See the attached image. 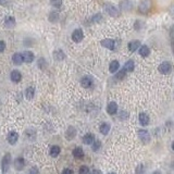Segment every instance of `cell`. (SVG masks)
<instances>
[{
    "label": "cell",
    "instance_id": "cell-1",
    "mask_svg": "<svg viewBox=\"0 0 174 174\" xmlns=\"http://www.w3.org/2000/svg\"><path fill=\"white\" fill-rule=\"evenodd\" d=\"M10 164H11V153L7 152L1 160V170L3 173H7L9 171Z\"/></svg>",
    "mask_w": 174,
    "mask_h": 174
},
{
    "label": "cell",
    "instance_id": "cell-2",
    "mask_svg": "<svg viewBox=\"0 0 174 174\" xmlns=\"http://www.w3.org/2000/svg\"><path fill=\"white\" fill-rule=\"evenodd\" d=\"M138 137L140 139V142L145 145H147V144L150 143V134H149V132H148L147 129H139L138 131Z\"/></svg>",
    "mask_w": 174,
    "mask_h": 174
},
{
    "label": "cell",
    "instance_id": "cell-3",
    "mask_svg": "<svg viewBox=\"0 0 174 174\" xmlns=\"http://www.w3.org/2000/svg\"><path fill=\"white\" fill-rule=\"evenodd\" d=\"M105 11H107L108 14H110L111 17H114V18H116L119 15V13H120L119 9L113 5H111V3H106L105 5Z\"/></svg>",
    "mask_w": 174,
    "mask_h": 174
},
{
    "label": "cell",
    "instance_id": "cell-4",
    "mask_svg": "<svg viewBox=\"0 0 174 174\" xmlns=\"http://www.w3.org/2000/svg\"><path fill=\"white\" fill-rule=\"evenodd\" d=\"M151 9V2L149 1V0H144L140 2V5L138 7V10L140 13H147L149 12Z\"/></svg>",
    "mask_w": 174,
    "mask_h": 174
},
{
    "label": "cell",
    "instance_id": "cell-5",
    "mask_svg": "<svg viewBox=\"0 0 174 174\" xmlns=\"http://www.w3.org/2000/svg\"><path fill=\"white\" fill-rule=\"evenodd\" d=\"M158 70L160 72L161 74H169L171 70H172V65H171V63L169 62H162L158 67Z\"/></svg>",
    "mask_w": 174,
    "mask_h": 174
},
{
    "label": "cell",
    "instance_id": "cell-6",
    "mask_svg": "<svg viewBox=\"0 0 174 174\" xmlns=\"http://www.w3.org/2000/svg\"><path fill=\"white\" fill-rule=\"evenodd\" d=\"M84 38V34H83V31L80 30V28H77L75 31L72 33V39L73 41H75V43H80L82 41Z\"/></svg>",
    "mask_w": 174,
    "mask_h": 174
},
{
    "label": "cell",
    "instance_id": "cell-7",
    "mask_svg": "<svg viewBox=\"0 0 174 174\" xmlns=\"http://www.w3.org/2000/svg\"><path fill=\"white\" fill-rule=\"evenodd\" d=\"M25 166V160L23 159L22 157H18L15 160H14V169L17 171H22Z\"/></svg>",
    "mask_w": 174,
    "mask_h": 174
},
{
    "label": "cell",
    "instance_id": "cell-8",
    "mask_svg": "<svg viewBox=\"0 0 174 174\" xmlns=\"http://www.w3.org/2000/svg\"><path fill=\"white\" fill-rule=\"evenodd\" d=\"M138 120H139V123L142 126H147L149 124V122H150V119H149V116H148L147 113H145V112H142L138 116Z\"/></svg>",
    "mask_w": 174,
    "mask_h": 174
},
{
    "label": "cell",
    "instance_id": "cell-9",
    "mask_svg": "<svg viewBox=\"0 0 174 174\" xmlns=\"http://www.w3.org/2000/svg\"><path fill=\"white\" fill-rule=\"evenodd\" d=\"M101 46H103L105 48H107V49H110V50H113L116 48V43H114V40L113 39H103L101 40Z\"/></svg>",
    "mask_w": 174,
    "mask_h": 174
},
{
    "label": "cell",
    "instance_id": "cell-10",
    "mask_svg": "<svg viewBox=\"0 0 174 174\" xmlns=\"http://www.w3.org/2000/svg\"><path fill=\"white\" fill-rule=\"evenodd\" d=\"M19 139V134L17 132H10L8 136H7V142L10 144V145H14V144H17Z\"/></svg>",
    "mask_w": 174,
    "mask_h": 174
},
{
    "label": "cell",
    "instance_id": "cell-11",
    "mask_svg": "<svg viewBox=\"0 0 174 174\" xmlns=\"http://www.w3.org/2000/svg\"><path fill=\"white\" fill-rule=\"evenodd\" d=\"M22 56H23V61L25 63H32L34 61V59H35L34 54L31 52V51H24L22 54Z\"/></svg>",
    "mask_w": 174,
    "mask_h": 174
},
{
    "label": "cell",
    "instance_id": "cell-12",
    "mask_svg": "<svg viewBox=\"0 0 174 174\" xmlns=\"http://www.w3.org/2000/svg\"><path fill=\"white\" fill-rule=\"evenodd\" d=\"M80 85L84 87V88H89L93 86V80L89 76H84L82 80H80Z\"/></svg>",
    "mask_w": 174,
    "mask_h": 174
},
{
    "label": "cell",
    "instance_id": "cell-13",
    "mask_svg": "<svg viewBox=\"0 0 174 174\" xmlns=\"http://www.w3.org/2000/svg\"><path fill=\"white\" fill-rule=\"evenodd\" d=\"M10 77H11V80H13L14 83H19L20 80H22V74L18 70H13L11 72V74H10Z\"/></svg>",
    "mask_w": 174,
    "mask_h": 174
},
{
    "label": "cell",
    "instance_id": "cell-14",
    "mask_svg": "<svg viewBox=\"0 0 174 174\" xmlns=\"http://www.w3.org/2000/svg\"><path fill=\"white\" fill-rule=\"evenodd\" d=\"M107 112L109 114H116V112H118V105H116L114 101H111V102L108 103L107 106Z\"/></svg>",
    "mask_w": 174,
    "mask_h": 174
},
{
    "label": "cell",
    "instance_id": "cell-15",
    "mask_svg": "<svg viewBox=\"0 0 174 174\" xmlns=\"http://www.w3.org/2000/svg\"><path fill=\"white\" fill-rule=\"evenodd\" d=\"M75 136H76V129H74L73 126H70V127L67 129V132H65V138H67V140H72Z\"/></svg>",
    "mask_w": 174,
    "mask_h": 174
},
{
    "label": "cell",
    "instance_id": "cell-16",
    "mask_svg": "<svg viewBox=\"0 0 174 174\" xmlns=\"http://www.w3.org/2000/svg\"><path fill=\"white\" fill-rule=\"evenodd\" d=\"M139 46H140V43H139L138 40H132V41H129L127 47H129V51H132V52H134L136 50L139 48Z\"/></svg>",
    "mask_w": 174,
    "mask_h": 174
},
{
    "label": "cell",
    "instance_id": "cell-17",
    "mask_svg": "<svg viewBox=\"0 0 174 174\" xmlns=\"http://www.w3.org/2000/svg\"><path fill=\"white\" fill-rule=\"evenodd\" d=\"M94 142H95V136L93 134H90V133L86 134L84 137H83V143H84L85 145H93Z\"/></svg>",
    "mask_w": 174,
    "mask_h": 174
},
{
    "label": "cell",
    "instance_id": "cell-18",
    "mask_svg": "<svg viewBox=\"0 0 174 174\" xmlns=\"http://www.w3.org/2000/svg\"><path fill=\"white\" fill-rule=\"evenodd\" d=\"M12 61H13V63H14V64H17V65H20V64H22V62H24V61H23L22 54H19V52L14 54L13 57H12Z\"/></svg>",
    "mask_w": 174,
    "mask_h": 174
},
{
    "label": "cell",
    "instance_id": "cell-19",
    "mask_svg": "<svg viewBox=\"0 0 174 174\" xmlns=\"http://www.w3.org/2000/svg\"><path fill=\"white\" fill-rule=\"evenodd\" d=\"M54 58L56 59L57 61H62L63 59L65 58V54H64V52H63L61 49H58L54 52Z\"/></svg>",
    "mask_w": 174,
    "mask_h": 174
},
{
    "label": "cell",
    "instance_id": "cell-20",
    "mask_svg": "<svg viewBox=\"0 0 174 174\" xmlns=\"http://www.w3.org/2000/svg\"><path fill=\"white\" fill-rule=\"evenodd\" d=\"M119 67H120V63H119V61L113 60V61L110 63V65H109V71L111 72V73H116V72L119 70Z\"/></svg>",
    "mask_w": 174,
    "mask_h": 174
},
{
    "label": "cell",
    "instance_id": "cell-21",
    "mask_svg": "<svg viewBox=\"0 0 174 174\" xmlns=\"http://www.w3.org/2000/svg\"><path fill=\"white\" fill-rule=\"evenodd\" d=\"M134 67H135V64H134V61H132V60H129L127 62L124 64V67H123V70L125 72H133L134 71Z\"/></svg>",
    "mask_w": 174,
    "mask_h": 174
},
{
    "label": "cell",
    "instance_id": "cell-22",
    "mask_svg": "<svg viewBox=\"0 0 174 174\" xmlns=\"http://www.w3.org/2000/svg\"><path fill=\"white\" fill-rule=\"evenodd\" d=\"M5 25L6 27H8V28H13V27L15 26V19H14L13 17H8L5 22Z\"/></svg>",
    "mask_w": 174,
    "mask_h": 174
},
{
    "label": "cell",
    "instance_id": "cell-23",
    "mask_svg": "<svg viewBox=\"0 0 174 174\" xmlns=\"http://www.w3.org/2000/svg\"><path fill=\"white\" fill-rule=\"evenodd\" d=\"M34 95H35V88L34 87H27L26 90H25V97L26 99H33L34 98Z\"/></svg>",
    "mask_w": 174,
    "mask_h": 174
},
{
    "label": "cell",
    "instance_id": "cell-24",
    "mask_svg": "<svg viewBox=\"0 0 174 174\" xmlns=\"http://www.w3.org/2000/svg\"><path fill=\"white\" fill-rule=\"evenodd\" d=\"M139 54H140L142 57H144V58H145V57H148V56L150 54V49H149L146 45L142 46V47L139 48Z\"/></svg>",
    "mask_w": 174,
    "mask_h": 174
},
{
    "label": "cell",
    "instance_id": "cell-25",
    "mask_svg": "<svg viewBox=\"0 0 174 174\" xmlns=\"http://www.w3.org/2000/svg\"><path fill=\"white\" fill-rule=\"evenodd\" d=\"M121 9L123 11H131L132 10V2L129 0H125L121 3Z\"/></svg>",
    "mask_w": 174,
    "mask_h": 174
},
{
    "label": "cell",
    "instance_id": "cell-26",
    "mask_svg": "<svg viewBox=\"0 0 174 174\" xmlns=\"http://www.w3.org/2000/svg\"><path fill=\"white\" fill-rule=\"evenodd\" d=\"M73 156L77 158V159H80V158H83L84 157V151H83V149L80 147H76L74 150H73Z\"/></svg>",
    "mask_w": 174,
    "mask_h": 174
},
{
    "label": "cell",
    "instance_id": "cell-27",
    "mask_svg": "<svg viewBox=\"0 0 174 174\" xmlns=\"http://www.w3.org/2000/svg\"><path fill=\"white\" fill-rule=\"evenodd\" d=\"M100 133L103 135H107L109 133V131H110V125L108 124V123H102V124L100 125Z\"/></svg>",
    "mask_w": 174,
    "mask_h": 174
},
{
    "label": "cell",
    "instance_id": "cell-28",
    "mask_svg": "<svg viewBox=\"0 0 174 174\" xmlns=\"http://www.w3.org/2000/svg\"><path fill=\"white\" fill-rule=\"evenodd\" d=\"M61 151V149L59 146H52V147L50 148V156L51 157H58L59 153Z\"/></svg>",
    "mask_w": 174,
    "mask_h": 174
},
{
    "label": "cell",
    "instance_id": "cell-29",
    "mask_svg": "<svg viewBox=\"0 0 174 174\" xmlns=\"http://www.w3.org/2000/svg\"><path fill=\"white\" fill-rule=\"evenodd\" d=\"M49 20H50V22H57L59 20L58 12H57V11H52V12L49 14Z\"/></svg>",
    "mask_w": 174,
    "mask_h": 174
},
{
    "label": "cell",
    "instance_id": "cell-30",
    "mask_svg": "<svg viewBox=\"0 0 174 174\" xmlns=\"http://www.w3.org/2000/svg\"><path fill=\"white\" fill-rule=\"evenodd\" d=\"M101 19H102V15L100 13L98 14H95L93 18L90 19V22L91 23H97V22H100L101 21Z\"/></svg>",
    "mask_w": 174,
    "mask_h": 174
},
{
    "label": "cell",
    "instance_id": "cell-31",
    "mask_svg": "<svg viewBox=\"0 0 174 174\" xmlns=\"http://www.w3.org/2000/svg\"><path fill=\"white\" fill-rule=\"evenodd\" d=\"M37 63H38V67H39V69H45L46 65H47V62H46V60L44 58H40L38 59V61H37Z\"/></svg>",
    "mask_w": 174,
    "mask_h": 174
},
{
    "label": "cell",
    "instance_id": "cell-32",
    "mask_svg": "<svg viewBox=\"0 0 174 174\" xmlns=\"http://www.w3.org/2000/svg\"><path fill=\"white\" fill-rule=\"evenodd\" d=\"M78 174H89V169H88V166H86V165H82V166L80 168Z\"/></svg>",
    "mask_w": 174,
    "mask_h": 174
},
{
    "label": "cell",
    "instance_id": "cell-33",
    "mask_svg": "<svg viewBox=\"0 0 174 174\" xmlns=\"http://www.w3.org/2000/svg\"><path fill=\"white\" fill-rule=\"evenodd\" d=\"M51 6H54V8H60L62 5V0H50Z\"/></svg>",
    "mask_w": 174,
    "mask_h": 174
},
{
    "label": "cell",
    "instance_id": "cell-34",
    "mask_svg": "<svg viewBox=\"0 0 174 174\" xmlns=\"http://www.w3.org/2000/svg\"><path fill=\"white\" fill-rule=\"evenodd\" d=\"M100 147H101V143L99 140H95L94 143H93V150L94 151H97Z\"/></svg>",
    "mask_w": 174,
    "mask_h": 174
},
{
    "label": "cell",
    "instance_id": "cell-35",
    "mask_svg": "<svg viewBox=\"0 0 174 174\" xmlns=\"http://www.w3.org/2000/svg\"><path fill=\"white\" fill-rule=\"evenodd\" d=\"M125 73H126V72H125L124 70H122V71H120L119 73H116V80H122V78H124Z\"/></svg>",
    "mask_w": 174,
    "mask_h": 174
},
{
    "label": "cell",
    "instance_id": "cell-36",
    "mask_svg": "<svg viewBox=\"0 0 174 174\" xmlns=\"http://www.w3.org/2000/svg\"><path fill=\"white\" fill-rule=\"evenodd\" d=\"M145 170V166H144L143 164H140V165H138L137 168H136V174H144V171Z\"/></svg>",
    "mask_w": 174,
    "mask_h": 174
},
{
    "label": "cell",
    "instance_id": "cell-37",
    "mask_svg": "<svg viewBox=\"0 0 174 174\" xmlns=\"http://www.w3.org/2000/svg\"><path fill=\"white\" fill-rule=\"evenodd\" d=\"M5 49H6V43L3 40H0V52L5 51Z\"/></svg>",
    "mask_w": 174,
    "mask_h": 174
},
{
    "label": "cell",
    "instance_id": "cell-38",
    "mask_svg": "<svg viewBox=\"0 0 174 174\" xmlns=\"http://www.w3.org/2000/svg\"><path fill=\"white\" fill-rule=\"evenodd\" d=\"M121 118L124 120V119H127L129 118V113L126 111H121Z\"/></svg>",
    "mask_w": 174,
    "mask_h": 174
},
{
    "label": "cell",
    "instance_id": "cell-39",
    "mask_svg": "<svg viewBox=\"0 0 174 174\" xmlns=\"http://www.w3.org/2000/svg\"><path fill=\"white\" fill-rule=\"evenodd\" d=\"M28 174H38V170H37V168H36V166L32 168L31 171L28 172Z\"/></svg>",
    "mask_w": 174,
    "mask_h": 174
},
{
    "label": "cell",
    "instance_id": "cell-40",
    "mask_svg": "<svg viewBox=\"0 0 174 174\" xmlns=\"http://www.w3.org/2000/svg\"><path fill=\"white\" fill-rule=\"evenodd\" d=\"M8 2H9L8 0H0V5L6 6V7H8V6H9V3H8Z\"/></svg>",
    "mask_w": 174,
    "mask_h": 174
},
{
    "label": "cell",
    "instance_id": "cell-41",
    "mask_svg": "<svg viewBox=\"0 0 174 174\" xmlns=\"http://www.w3.org/2000/svg\"><path fill=\"white\" fill-rule=\"evenodd\" d=\"M62 174H73V171L70 169H65V170H63Z\"/></svg>",
    "mask_w": 174,
    "mask_h": 174
},
{
    "label": "cell",
    "instance_id": "cell-42",
    "mask_svg": "<svg viewBox=\"0 0 174 174\" xmlns=\"http://www.w3.org/2000/svg\"><path fill=\"white\" fill-rule=\"evenodd\" d=\"M91 174H102V173H101V171H99V170H94V171L91 172Z\"/></svg>",
    "mask_w": 174,
    "mask_h": 174
},
{
    "label": "cell",
    "instance_id": "cell-43",
    "mask_svg": "<svg viewBox=\"0 0 174 174\" xmlns=\"http://www.w3.org/2000/svg\"><path fill=\"white\" fill-rule=\"evenodd\" d=\"M151 174H161V172L160 171H155L153 173H151Z\"/></svg>",
    "mask_w": 174,
    "mask_h": 174
},
{
    "label": "cell",
    "instance_id": "cell-44",
    "mask_svg": "<svg viewBox=\"0 0 174 174\" xmlns=\"http://www.w3.org/2000/svg\"><path fill=\"white\" fill-rule=\"evenodd\" d=\"M172 149H173V151H174V142L172 143Z\"/></svg>",
    "mask_w": 174,
    "mask_h": 174
},
{
    "label": "cell",
    "instance_id": "cell-45",
    "mask_svg": "<svg viewBox=\"0 0 174 174\" xmlns=\"http://www.w3.org/2000/svg\"><path fill=\"white\" fill-rule=\"evenodd\" d=\"M108 174H116V173H113V172H111V173H108Z\"/></svg>",
    "mask_w": 174,
    "mask_h": 174
}]
</instances>
